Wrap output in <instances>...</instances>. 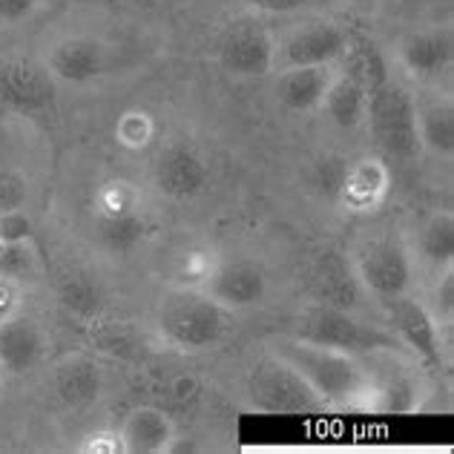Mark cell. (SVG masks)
Masks as SVG:
<instances>
[{"mask_svg":"<svg viewBox=\"0 0 454 454\" xmlns=\"http://www.w3.org/2000/svg\"><path fill=\"white\" fill-rule=\"evenodd\" d=\"M268 354L288 365L322 400V405H365V409H372L374 372L365 356L331 348V345L296 337V333H282V337L268 340Z\"/></svg>","mask_w":454,"mask_h":454,"instance_id":"1","label":"cell"},{"mask_svg":"<svg viewBox=\"0 0 454 454\" xmlns=\"http://www.w3.org/2000/svg\"><path fill=\"white\" fill-rule=\"evenodd\" d=\"M227 319L231 310L213 302L201 288L173 285L159 296L153 328L167 348L178 354H205L227 337Z\"/></svg>","mask_w":454,"mask_h":454,"instance_id":"2","label":"cell"},{"mask_svg":"<svg viewBox=\"0 0 454 454\" xmlns=\"http://www.w3.org/2000/svg\"><path fill=\"white\" fill-rule=\"evenodd\" d=\"M92 236L113 256L136 254L147 242L150 219L138 190L129 182L113 178L98 187L92 201Z\"/></svg>","mask_w":454,"mask_h":454,"instance_id":"3","label":"cell"},{"mask_svg":"<svg viewBox=\"0 0 454 454\" xmlns=\"http://www.w3.org/2000/svg\"><path fill=\"white\" fill-rule=\"evenodd\" d=\"M365 127L380 153L394 161H411L423 153L417 136V101L397 81H382L368 92Z\"/></svg>","mask_w":454,"mask_h":454,"instance_id":"4","label":"cell"},{"mask_svg":"<svg viewBox=\"0 0 454 454\" xmlns=\"http://www.w3.org/2000/svg\"><path fill=\"white\" fill-rule=\"evenodd\" d=\"M294 333L296 337L322 342V345H331V348L356 354V356L400 351V345L391 337L388 328L368 325V322H363L348 308H333V305H319V302H310L308 308H302Z\"/></svg>","mask_w":454,"mask_h":454,"instance_id":"5","label":"cell"},{"mask_svg":"<svg viewBox=\"0 0 454 454\" xmlns=\"http://www.w3.org/2000/svg\"><path fill=\"white\" fill-rule=\"evenodd\" d=\"M348 259L365 296H372L377 302H391L397 296L409 294L414 279V259L400 236H368L354 247Z\"/></svg>","mask_w":454,"mask_h":454,"instance_id":"6","label":"cell"},{"mask_svg":"<svg viewBox=\"0 0 454 454\" xmlns=\"http://www.w3.org/2000/svg\"><path fill=\"white\" fill-rule=\"evenodd\" d=\"M388 317V331L397 340L400 351H409L414 360H420L428 368L443 365V337H440V322L428 310L426 302L403 294L397 300L382 302Z\"/></svg>","mask_w":454,"mask_h":454,"instance_id":"7","label":"cell"},{"mask_svg":"<svg viewBox=\"0 0 454 454\" xmlns=\"http://www.w3.org/2000/svg\"><path fill=\"white\" fill-rule=\"evenodd\" d=\"M224 73L236 78H262L277 69V43L259 20L231 23L216 46Z\"/></svg>","mask_w":454,"mask_h":454,"instance_id":"8","label":"cell"},{"mask_svg":"<svg viewBox=\"0 0 454 454\" xmlns=\"http://www.w3.org/2000/svg\"><path fill=\"white\" fill-rule=\"evenodd\" d=\"M153 187L170 201H190L201 196L210 182V164L193 145L170 141L159 150L150 167Z\"/></svg>","mask_w":454,"mask_h":454,"instance_id":"9","label":"cell"},{"mask_svg":"<svg viewBox=\"0 0 454 454\" xmlns=\"http://www.w3.org/2000/svg\"><path fill=\"white\" fill-rule=\"evenodd\" d=\"M247 388H250V397L256 403V409L262 411L291 414V411L322 409V400L317 394L273 354H268L265 360L254 365Z\"/></svg>","mask_w":454,"mask_h":454,"instance_id":"10","label":"cell"},{"mask_svg":"<svg viewBox=\"0 0 454 454\" xmlns=\"http://www.w3.org/2000/svg\"><path fill=\"white\" fill-rule=\"evenodd\" d=\"M351 38L340 23L333 20H314L302 23L294 32L285 35L277 46V69L294 67H333L348 52Z\"/></svg>","mask_w":454,"mask_h":454,"instance_id":"11","label":"cell"},{"mask_svg":"<svg viewBox=\"0 0 454 454\" xmlns=\"http://www.w3.org/2000/svg\"><path fill=\"white\" fill-rule=\"evenodd\" d=\"M58 83L43 64L9 58L0 64V106L15 115H41L55 104Z\"/></svg>","mask_w":454,"mask_h":454,"instance_id":"12","label":"cell"},{"mask_svg":"<svg viewBox=\"0 0 454 454\" xmlns=\"http://www.w3.org/2000/svg\"><path fill=\"white\" fill-rule=\"evenodd\" d=\"M46 354H50V333L38 317L15 310L0 322V372L4 377H29L46 363Z\"/></svg>","mask_w":454,"mask_h":454,"instance_id":"13","label":"cell"},{"mask_svg":"<svg viewBox=\"0 0 454 454\" xmlns=\"http://www.w3.org/2000/svg\"><path fill=\"white\" fill-rule=\"evenodd\" d=\"M391 196V170L380 155L348 159L337 193V205L354 216H372Z\"/></svg>","mask_w":454,"mask_h":454,"instance_id":"14","label":"cell"},{"mask_svg":"<svg viewBox=\"0 0 454 454\" xmlns=\"http://www.w3.org/2000/svg\"><path fill=\"white\" fill-rule=\"evenodd\" d=\"M205 291L213 302H219L224 310H250L259 308L268 296V277L256 262L236 259V262H222L213 268V273L205 282Z\"/></svg>","mask_w":454,"mask_h":454,"instance_id":"15","label":"cell"},{"mask_svg":"<svg viewBox=\"0 0 454 454\" xmlns=\"http://www.w3.org/2000/svg\"><path fill=\"white\" fill-rule=\"evenodd\" d=\"M43 67L55 78V83L87 87L106 73V50L87 35H69V38H61L50 46Z\"/></svg>","mask_w":454,"mask_h":454,"instance_id":"16","label":"cell"},{"mask_svg":"<svg viewBox=\"0 0 454 454\" xmlns=\"http://www.w3.org/2000/svg\"><path fill=\"white\" fill-rule=\"evenodd\" d=\"M305 282H308L310 296H314V302L319 305L356 310V300L365 296L351 270V259L333 247H325L322 254L310 259Z\"/></svg>","mask_w":454,"mask_h":454,"instance_id":"17","label":"cell"},{"mask_svg":"<svg viewBox=\"0 0 454 454\" xmlns=\"http://www.w3.org/2000/svg\"><path fill=\"white\" fill-rule=\"evenodd\" d=\"M121 446L127 454H164L176 449V423L173 417L155 405H136L121 420Z\"/></svg>","mask_w":454,"mask_h":454,"instance_id":"18","label":"cell"},{"mask_svg":"<svg viewBox=\"0 0 454 454\" xmlns=\"http://www.w3.org/2000/svg\"><path fill=\"white\" fill-rule=\"evenodd\" d=\"M52 394L67 409H90L101 400L104 372L90 356H67L52 368Z\"/></svg>","mask_w":454,"mask_h":454,"instance_id":"19","label":"cell"},{"mask_svg":"<svg viewBox=\"0 0 454 454\" xmlns=\"http://www.w3.org/2000/svg\"><path fill=\"white\" fill-rule=\"evenodd\" d=\"M454 41L449 29H423L400 43V64L414 78H437L451 67Z\"/></svg>","mask_w":454,"mask_h":454,"instance_id":"20","label":"cell"},{"mask_svg":"<svg viewBox=\"0 0 454 454\" xmlns=\"http://www.w3.org/2000/svg\"><path fill=\"white\" fill-rule=\"evenodd\" d=\"M333 78V67H294V69H279L277 95L279 106L288 113H317L322 106V98L328 92V83Z\"/></svg>","mask_w":454,"mask_h":454,"instance_id":"21","label":"cell"},{"mask_svg":"<svg viewBox=\"0 0 454 454\" xmlns=\"http://www.w3.org/2000/svg\"><path fill=\"white\" fill-rule=\"evenodd\" d=\"M365 106H368V87L351 75L348 69L333 73L328 92L322 98L319 110L328 115V121L340 129H356L365 124Z\"/></svg>","mask_w":454,"mask_h":454,"instance_id":"22","label":"cell"},{"mask_svg":"<svg viewBox=\"0 0 454 454\" xmlns=\"http://www.w3.org/2000/svg\"><path fill=\"white\" fill-rule=\"evenodd\" d=\"M417 136L426 153L451 159L454 153V106L449 98L417 104Z\"/></svg>","mask_w":454,"mask_h":454,"instance_id":"23","label":"cell"},{"mask_svg":"<svg viewBox=\"0 0 454 454\" xmlns=\"http://www.w3.org/2000/svg\"><path fill=\"white\" fill-rule=\"evenodd\" d=\"M417 256L437 273L454 265V216L449 210H437L434 216L426 219L417 236Z\"/></svg>","mask_w":454,"mask_h":454,"instance_id":"24","label":"cell"},{"mask_svg":"<svg viewBox=\"0 0 454 454\" xmlns=\"http://www.w3.org/2000/svg\"><path fill=\"white\" fill-rule=\"evenodd\" d=\"M58 300L67 314H73L81 322H98L104 310V294L98 288V282H92L83 273H69L58 282Z\"/></svg>","mask_w":454,"mask_h":454,"instance_id":"25","label":"cell"},{"mask_svg":"<svg viewBox=\"0 0 454 454\" xmlns=\"http://www.w3.org/2000/svg\"><path fill=\"white\" fill-rule=\"evenodd\" d=\"M0 277L15 282V285H29L43 277V262L35 239L27 242H0Z\"/></svg>","mask_w":454,"mask_h":454,"instance_id":"26","label":"cell"},{"mask_svg":"<svg viewBox=\"0 0 454 454\" xmlns=\"http://www.w3.org/2000/svg\"><path fill=\"white\" fill-rule=\"evenodd\" d=\"M219 265V259L205 247H187L184 254H178L173 268V285L182 288H205L213 268Z\"/></svg>","mask_w":454,"mask_h":454,"instance_id":"27","label":"cell"},{"mask_svg":"<svg viewBox=\"0 0 454 454\" xmlns=\"http://www.w3.org/2000/svg\"><path fill=\"white\" fill-rule=\"evenodd\" d=\"M155 138V124L147 113L141 110H129L118 118L115 124V141L121 145L124 150H145L150 141Z\"/></svg>","mask_w":454,"mask_h":454,"instance_id":"28","label":"cell"},{"mask_svg":"<svg viewBox=\"0 0 454 454\" xmlns=\"http://www.w3.org/2000/svg\"><path fill=\"white\" fill-rule=\"evenodd\" d=\"M345 164H348V159H340V155H325V159L314 161V167L308 170V187L319 196L337 201L342 176H345Z\"/></svg>","mask_w":454,"mask_h":454,"instance_id":"29","label":"cell"},{"mask_svg":"<svg viewBox=\"0 0 454 454\" xmlns=\"http://www.w3.org/2000/svg\"><path fill=\"white\" fill-rule=\"evenodd\" d=\"M29 196H32V184L27 173L18 170V167L0 164V213L27 210Z\"/></svg>","mask_w":454,"mask_h":454,"instance_id":"30","label":"cell"},{"mask_svg":"<svg viewBox=\"0 0 454 454\" xmlns=\"http://www.w3.org/2000/svg\"><path fill=\"white\" fill-rule=\"evenodd\" d=\"M440 325H449L454 317V270H443L432 291V302H426Z\"/></svg>","mask_w":454,"mask_h":454,"instance_id":"31","label":"cell"},{"mask_svg":"<svg viewBox=\"0 0 454 454\" xmlns=\"http://www.w3.org/2000/svg\"><path fill=\"white\" fill-rule=\"evenodd\" d=\"M35 239V222L27 210L0 213V242H27Z\"/></svg>","mask_w":454,"mask_h":454,"instance_id":"32","label":"cell"},{"mask_svg":"<svg viewBox=\"0 0 454 454\" xmlns=\"http://www.w3.org/2000/svg\"><path fill=\"white\" fill-rule=\"evenodd\" d=\"M78 451H87V454H118L124 451L121 446V434H118V428H95L87 437H81V446Z\"/></svg>","mask_w":454,"mask_h":454,"instance_id":"33","label":"cell"},{"mask_svg":"<svg viewBox=\"0 0 454 454\" xmlns=\"http://www.w3.org/2000/svg\"><path fill=\"white\" fill-rule=\"evenodd\" d=\"M41 0H0V23L4 27H18L38 12Z\"/></svg>","mask_w":454,"mask_h":454,"instance_id":"34","label":"cell"},{"mask_svg":"<svg viewBox=\"0 0 454 454\" xmlns=\"http://www.w3.org/2000/svg\"><path fill=\"white\" fill-rule=\"evenodd\" d=\"M242 4L262 15H294V12L314 6L317 0H242Z\"/></svg>","mask_w":454,"mask_h":454,"instance_id":"35","label":"cell"},{"mask_svg":"<svg viewBox=\"0 0 454 454\" xmlns=\"http://www.w3.org/2000/svg\"><path fill=\"white\" fill-rule=\"evenodd\" d=\"M20 296H23L20 285L0 277V322L15 314V310H20Z\"/></svg>","mask_w":454,"mask_h":454,"instance_id":"36","label":"cell"},{"mask_svg":"<svg viewBox=\"0 0 454 454\" xmlns=\"http://www.w3.org/2000/svg\"><path fill=\"white\" fill-rule=\"evenodd\" d=\"M351 4H354V6H372L374 0H351Z\"/></svg>","mask_w":454,"mask_h":454,"instance_id":"37","label":"cell"},{"mask_svg":"<svg viewBox=\"0 0 454 454\" xmlns=\"http://www.w3.org/2000/svg\"><path fill=\"white\" fill-rule=\"evenodd\" d=\"M0 386H4V372H0Z\"/></svg>","mask_w":454,"mask_h":454,"instance_id":"38","label":"cell"}]
</instances>
